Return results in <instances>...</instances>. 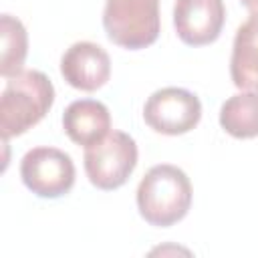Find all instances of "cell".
<instances>
[{
    "label": "cell",
    "instance_id": "8fae6325",
    "mask_svg": "<svg viewBox=\"0 0 258 258\" xmlns=\"http://www.w3.org/2000/svg\"><path fill=\"white\" fill-rule=\"evenodd\" d=\"M220 125L236 139L258 137V95L242 91L226 99L220 107Z\"/></svg>",
    "mask_w": 258,
    "mask_h": 258
},
{
    "label": "cell",
    "instance_id": "277c9868",
    "mask_svg": "<svg viewBox=\"0 0 258 258\" xmlns=\"http://www.w3.org/2000/svg\"><path fill=\"white\" fill-rule=\"evenodd\" d=\"M137 155L139 151L135 139L125 131L113 129L99 143L85 147V173L97 189H117L133 173Z\"/></svg>",
    "mask_w": 258,
    "mask_h": 258
},
{
    "label": "cell",
    "instance_id": "3957f363",
    "mask_svg": "<svg viewBox=\"0 0 258 258\" xmlns=\"http://www.w3.org/2000/svg\"><path fill=\"white\" fill-rule=\"evenodd\" d=\"M103 28L117 46L147 48L159 36V0H105Z\"/></svg>",
    "mask_w": 258,
    "mask_h": 258
},
{
    "label": "cell",
    "instance_id": "5b68a950",
    "mask_svg": "<svg viewBox=\"0 0 258 258\" xmlns=\"http://www.w3.org/2000/svg\"><path fill=\"white\" fill-rule=\"evenodd\" d=\"M75 163L69 153L56 147H32L20 161L22 183L38 198L56 200L75 185Z\"/></svg>",
    "mask_w": 258,
    "mask_h": 258
},
{
    "label": "cell",
    "instance_id": "6da1fadb",
    "mask_svg": "<svg viewBox=\"0 0 258 258\" xmlns=\"http://www.w3.org/2000/svg\"><path fill=\"white\" fill-rule=\"evenodd\" d=\"M191 196V183L183 169L157 163L147 169L137 185V210L149 226L169 228L185 218Z\"/></svg>",
    "mask_w": 258,
    "mask_h": 258
},
{
    "label": "cell",
    "instance_id": "7c38bea8",
    "mask_svg": "<svg viewBox=\"0 0 258 258\" xmlns=\"http://www.w3.org/2000/svg\"><path fill=\"white\" fill-rule=\"evenodd\" d=\"M0 75L4 79L14 77L22 71V64L28 54V34L24 24L12 16H0Z\"/></svg>",
    "mask_w": 258,
    "mask_h": 258
},
{
    "label": "cell",
    "instance_id": "30bf717a",
    "mask_svg": "<svg viewBox=\"0 0 258 258\" xmlns=\"http://www.w3.org/2000/svg\"><path fill=\"white\" fill-rule=\"evenodd\" d=\"M230 77L240 91L258 95V12H252L236 30Z\"/></svg>",
    "mask_w": 258,
    "mask_h": 258
},
{
    "label": "cell",
    "instance_id": "9c48e42d",
    "mask_svg": "<svg viewBox=\"0 0 258 258\" xmlns=\"http://www.w3.org/2000/svg\"><path fill=\"white\" fill-rule=\"evenodd\" d=\"M62 129L73 143L89 147L111 131V113L101 101L77 99L62 113Z\"/></svg>",
    "mask_w": 258,
    "mask_h": 258
},
{
    "label": "cell",
    "instance_id": "7a4b0ae2",
    "mask_svg": "<svg viewBox=\"0 0 258 258\" xmlns=\"http://www.w3.org/2000/svg\"><path fill=\"white\" fill-rule=\"evenodd\" d=\"M54 87L50 79L34 69H26L6 79L0 95V133L2 139L18 137L32 129L52 107Z\"/></svg>",
    "mask_w": 258,
    "mask_h": 258
},
{
    "label": "cell",
    "instance_id": "4fadbf2b",
    "mask_svg": "<svg viewBox=\"0 0 258 258\" xmlns=\"http://www.w3.org/2000/svg\"><path fill=\"white\" fill-rule=\"evenodd\" d=\"M240 2H242V6H246L248 10L258 12V0H240Z\"/></svg>",
    "mask_w": 258,
    "mask_h": 258
},
{
    "label": "cell",
    "instance_id": "52a82bcc",
    "mask_svg": "<svg viewBox=\"0 0 258 258\" xmlns=\"http://www.w3.org/2000/svg\"><path fill=\"white\" fill-rule=\"evenodd\" d=\"M224 20V0H175L173 4V26L187 46H204L218 40Z\"/></svg>",
    "mask_w": 258,
    "mask_h": 258
},
{
    "label": "cell",
    "instance_id": "ba28073f",
    "mask_svg": "<svg viewBox=\"0 0 258 258\" xmlns=\"http://www.w3.org/2000/svg\"><path fill=\"white\" fill-rule=\"evenodd\" d=\"M62 79L79 91H97L111 77V58L107 50L91 40L71 44L60 56Z\"/></svg>",
    "mask_w": 258,
    "mask_h": 258
},
{
    "label": "cell",
    "instance_id": "8992f818",
    "mask_svg": "<svg viewBox=\"0 0 258 258\" xmlns=\"http://www.w3.org/2000/svg\"><path fill=\"white\" fill-rule=\"evenodd\" d=\"M145 123L161 135L189 133L202 119L198 95L181 87H163L151 93L143 105Z\"/></svg>",
    "mask_w": 258,
    "mask_h": 258
}]
</instances>
